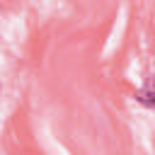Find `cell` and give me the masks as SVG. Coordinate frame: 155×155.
Returning a JSON list of instances; mask_svg holds the SVG:
<instances>
[{
    "label": "cell",
    "instance_id": "obj_3",
    "mask_svg": "<svg viewBox=\"0 0 155 155\" xmlns=\"http://www.w3.org/2000/svg\"><path fill=\"white\" fill-rule=\"evenodd\" d=\"M0 12H2V5H0Z\"/></svg>",
    "mask_w": 155,
    "mask_h": 155
},
{
    "label": "cell",
    "instance_id": "obj_1",
    "mask_svg": "<svg viewBox=\"0 0 155 155\" xmlns=\"http://www.w3.org/2000/svg\"><path fill=\"white\" fill-rule=\"evenodd\" d=\"M136 102H138L143 109H148V111L155 107V92H153V78H150V75H148L145 82L136 90Z\"/></svg>",
    "mask_w": 155,
    "mask_h": 155
},
{
    "label": "cell",
    "instance_id": "obj_2",
    "mask_svg": "<svg viewBox=\"0 0 155 155\" xmlns=\"http://www.w3.org/2000/svg\"><path fill=\"white\" fill-rule=\"evenodd\" d=\"M0 94H2V80H0Z\"/></svg>",
    "mask_w": 155,
    "mask_h": 155
}]
</instances>
